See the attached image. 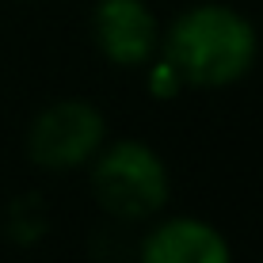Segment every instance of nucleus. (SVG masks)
<instances>
[{
	"instance_id": "nucleus-1",
	"label": "nucleus",
	"mask_w": 263,
	"mask_h": 263,
	"mask_svg": "<svg viewBox=\"0 0 263 263\" xmlns=\"http://www.w3.org/2000/svg\"><path fill=\"white\" fill-rule=\"evenodd\" d=\"M259 27L248 12L221 0H202L179 12L160 34V58L179 72L187 88L217 92L233 88L256 69Z\"/></svg>"
},
{
	"instance_id": "nucleus-2",
	"label": "nucleus",
	"mask_w": 263,
	"mask_h": 263,
	"mask_svg": "<svg viewBox=\"0 0 263 263\" xmlns=\"http://www.w3.org/2000/svg\"><path fill=\"white\" fill-rule=\"evenodd\" d=\"M88 191L107 217L122 225H145L168 210L172 172L149 141H103L88 160Z\"/></svg>"
},
{
	"instance_id": "nucleus-3",
	"label": "nucleus",
	"mask_w": 263,
	"mask_h": 263,
	"mask_svg": "<svg viewBox=\"0 0 263 263\" xmlns=\"http://www.w3.org/2000/svg\"><path fill=\"white\" fill-rule=\"evenodd\" d=\"M107 141V119L88 99H58L27 126V160L42 172H80Z\"/></svg>"
},
{
	"instance_id": "nucleus-4",
	"label": "nucleus",
	"mask_w": 263,
	"mask_h": 263,
	"mask_svg": "<svg viewBox=\"0 0 263 263\" xmlns=\"http://www.w3.org/2000/svg\"><path fill=\"white\" fill-rule=\"evenodd\" d=\"M164 23L149 0H96L92 42L103 61L119 69H145L160 53Z\"/></svg>"
},
{
	"instance_id": "nucleus-5",
	"label": "nucleus",
	"mask_w": 263,
	"mask_h": 263,
	"mask_svg": "<svg viewBox=\"0 0 263 263\" xmlns=\"http://www.w3.org/2000/svg\"><path fill=\"white\" fill-rule=\"evenodd\" d=\"M134 263H237L233 244L198 214H157Z\"/></svg>"
},
{
	"instance_id": "nucleus-6",
	"label": "nucleus",
	"mask_w": 263,
	"mask_h": 263,
	"mask_svg": "<svg viewBox=\"0 0 263 263\" xmlns=\"http://www.w3.org/2000/svg\"><path fill=\"white\" fill-rule=\"evenodd\" d=\"M145 77H149V92H153V96H160V99H172V96H179V92L187 88L183 80H179V72L172 69L168 61L160 58V53L149 61V65H145Z\"/></svg>"
},
{
	"instance_id": "nucleus-7",
	"label": "nucleus",
	"mask_w": 263,
	"mask_h": 263,
	"mask_svg": "<svg viewBox=\"0 0 263 263\" xmlns=\"http://www.w3.org/2000/svg\"><path fill=\"white\" fill-rule=\"evenodd\" d=\"M259 34H263V31H259Z\"/></svg>"
}]
</instances>
